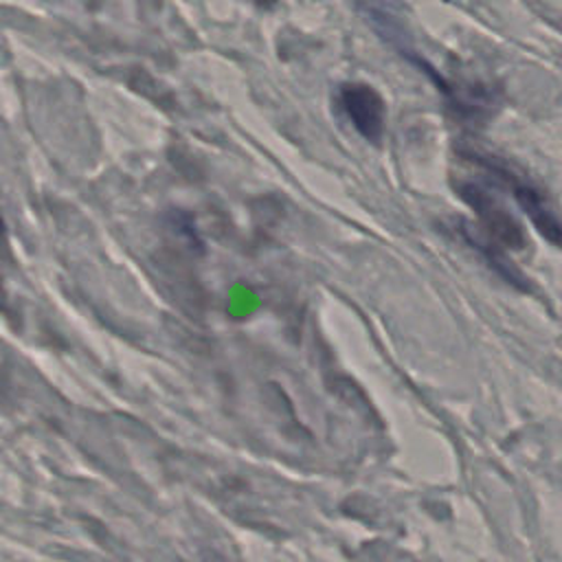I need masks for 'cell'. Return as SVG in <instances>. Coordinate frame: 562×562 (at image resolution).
I'll return each mask as SVG.
<instances>
[{
    "instance_id": "6da1fadb",
    "label": "cell",
    "mask_w": 562,
    "mask_h": 562,
    "mask_svg": "<svg viewBox=\"0 0 562 562\" xmlns=\"http://www.w3.org/2000/svg\"><path fill=\"white\" fill-rule=\"evenodd\" d=\"M461 200L474 211L479 228L503 248H522L525 233L518 220L479 182L465 180L457 187Z\"/></svg>"
},
{
    "instance_id": "7a4b0ae2",
    "label": "cell",
    "mask_w": 562,
    "mask_h": 562,
    "mask_svg": "<svg viewBox=\"0 0 562 562\" xmlns=\"http://www.w3.org/2000/svg\"><path fill=\"white\" fill-rule=\"evenodd\" d=\"M336 105L351 127L369 143H380L384 134L386 105L382 94L364 81H347L336 92Z\"/></svg>"
},
{
    "instance_id": "3957f363",
    "label": "cell",
    "mask_w": 562,
    "mask_h": 562,
    "mask_svg": "<svg viewBox=\"0 0 562 562\" xmlns=\"http://www.w3.org/2000/svg\"><path fill=\"white\" fill-rule=\"evenodd\" d=\"M476 162L485 165V169L490 173H494V178H498L501 182L512 184L514 198L518 202V206L522 209V213L531 220V224L536 226V231L551 244L562 246V222L558 220V215L553 213V209L547 204L544 195L529 182L520 180L518 176H514L501 160H490L485 156H474Z\"/></svg>"
},
{
    "instance_id": "277c9868",
    "label": "cell",
    "mask_w": 562,
    "mask_h": 562,
    "mask_svg": "<svg viewBox=\"0 0 562 562\" xmlns=\"http://www.w3.org/2000/svg\"><path fill=\"white\" fill-rule=\"evenodd\" d=\"M457 233L487 261L490 268L496 270L498 277H503L514 288H520V290L529 288L527 277L512 263V259L505 255V248L496 244L492 237H487L479 226H472L465 220H457Z\"/></svg>"
},
{
    "instance_id": "5b68a950",
    "label": "cell",
    "mask_w": 562,
    "mask_h": 562,
    "mask_svg": "<svg viewBox=\"0 0 562 562\" xmlns=\"http://www.w3.org/2000/svg\"><path fill=\"white\" fill-rule=\"evenodd\" d=\"M257 7H261V9H272L274 4H277V0H252Z\"/></svg>"
},
{
    "instance_id": "8992f818",
    "label": "cell",
    "mask_w": 562,
    "mask_h": 562,
    "mask_svg": "<svg viewBox=\"0 0 562 562\" xmlns=\"http://www.w3.org/2000/svg\"><path fill=\"white\" fill-rule=\"evenodd\" d=\"M2 226H4V224H2V217H0V231H2Z\"/></svg>"
}]
</instances>
